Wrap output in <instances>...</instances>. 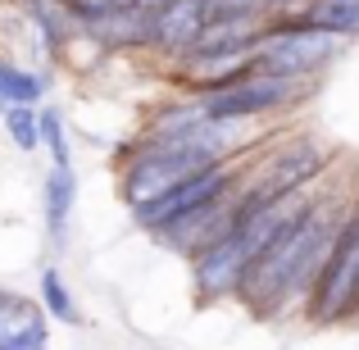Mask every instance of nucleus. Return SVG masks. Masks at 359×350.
<instances>
[{"instance_id": "obj_1", "label": "nucleus", "mask_w": 359, "mask_h": 350, "mask_svg": "<svg viewBox=\"0 0 359 350\" xmlns=\"http://www.w3.org/2000/svg\"><path fill=\"white\" fill-rule=\"evenodd\" d=\"M346 214H351V205L314 196L287 228L264 245L259 260H250L237 300L259 318H278L282 309H291V300L305 305V296L314 287L318 269H323L327 250H332L337 232H341Z\"/></svg>"}, {"instance_id": "obj_2", "label": "nucleus", "mask_w": 359, "mask_h": 350, "mask_svg": "<svg viewBox=\"0 0 359 350\" xmlns=\"http://www.w3.org/2000/svg\"><path fill=\"white\" fill-rule=\"evenodd\" d=\"M305 318L314 328L351 323L359 318V214L351 210L337 232L332 250H327L323 269H318L314 287L305 296Z\"/></svg>"}, {"instance_id": "obj_3", "label": "nucleus", "mask_w": 359, "mask_h": 350, "mask_svg": "<svg viewBox=\"0 0 359 350\" xmlns=\"http://www.w3.org/2000/svg\"><path fill=\"white\" fill-rule=\"evenodd\" d=\"M337 36L314 32L300 18H269L259 46H255V73H273V78H296V82H318V73L332 64Z\"/></svg>"}, {"instance_id": "obj_4", "label": "nucleus", "mask_w": 359, "mask_h": 350, "mask_svg": "<svg viewBox=\"0 0 359 350\" xmlns=\"http://www.w3.org/2000/svg\"><path fill=\"white\" fill-rule=\"evenodd\" d=\"M241 187H245L241 155H237V159H219V164H210V168H201V173H191L182 187H173L168 196H159V201H150V205H141V210H132V219H137L141 232L159 236V232L173 228V223H182L187 214L205 210V205H214V201H228V196H237Z\"/></svg>"}, {"instance_id": "obj_5", "label": "nucleus", "mask_w": 359, "mask_h": 350, "mask_svg": "<svg viewBox=\"0 0 359 350\" xmlns=\"http://www.w3.org/2000/svg\"><path fill=\"white\" fill-rule=\"evenodd\" d=\"M305 96H314V82L296 78H273V73H250L223 91L201 96V114L214 123H259L282 109H296Z\"/></svg>"}, {"instance_id": "obj_6", "label": "nucleus", "mask_w": 359, "mask_h": 350, "mask_svg": "<svg viewBox=\"0 0 359 350\" xmlns=\"http://www.w3.org/2000/svg\"><path fill=\"white\" fill-rule=\"evenodd\" d=\"M323 150L314 141H287L282 150H273L269 164L259 168L255 177H245V196L255 201H273V196H296V191H309L323 173Z\"/></svg>"}, {"instance_id": "obj_7", "label": "nucleus", "mask_w": 359, "mask_h": 350, "mask_svg": "<svg viewBox=\"0 0 359 350\" xmlns=\"http://www.w3.org/2000/svg\"><path fill=\"white\" fill-rule=\"evenodd\" d=\"M241 191H245V187H241ZM241 191L228 196V201L205 205V210H196V214H187L182 223H173L168 232H159V241H164L168 250L187 255V260H196L201 250H210L214 241H223V236L237 228V219H241Z\"/></svg>"}, {"instance_id": "obj_8", "label": "nucleus", "mask_w": 359, "mask_h": 350, "mask_svg": "<svg viewBox=\"0 0 359 350\" xmlns=\"http://www.w3.org/2000/svg\"><path fill=\"white\" fill-rule=\"evenodd\" d=\"M241 278H245V255H241V245L232 241V232L191 260V287H196V300H201V305L237 296Z\"/></svg>"}, {"instance_id": "obj_9", "label": "nucleus", "mask_w": 359, "mask_h": 350, "mask_svg": "<svg viewBox=\"0 0 359 350\" xmlns=\"http://www.w3.org/2000/svg\"><path fill=\"white\" fill-rule=\"evenodd\" d=\"M214 18V0H173L155 9V51L168 60H182Z\"/></svg>"}, {"instance_id": "obj_10", "label": "nucleus", "mask_w": 359, "mask_h": 350, "mask_svg": "<svg viewBox=\"0 0 359 350\" xmlns=\"http://www.w3.org/2000/svg\"><path fill=\"white\" fill-rule=\"evenodd\" d=\"M46 337H50L46 305L18 291H0V350H46Z\"/></svg>"}, {"instance_id": "obj_11", "label": "nucleus", "mask_w": 359, "mask_h": 350, "mask_svg": "<svg viewBox=\"0 0 359 350\" xmlns=\"http://www.w3.org/2000/svg\"><path fill=\"white\" fill-rule=\"evenodd\" d=\"M296 18L305 27H314V32L337 36V41H355L359 36V0H309Z\"/></svg>"}, {"instance_id": "obj_12", "label": "nucleus", "mask_w": 359, "mask_h": 350, "mask_svg": "<svg viewBox=\"0 0 359 350\" xmlns=\"http://www.w3.org/2000/svg\"><path fill=\"white\" fill-rule=\"evenodd\" d=\"M73 201H78V177H73V168L50 164V173H46V228H50L55 241H64V232H69Z\"/></svg>"}, {"instance_id": "obj_13", "label": "nucleus", "mask_w": 359, "mask_h": 350, "mask_svg": "<svg viewBox=\"0 0 359 350\" xmlns=\"http://www.w3.org/2000/svg\"><path fill=\"white\" fill-rule=\"evenodd\" d=\"M41 91H46V82L36 78V73H27V69H18V64L0 60V100H5V109L9 105H36Z\"/></svg>"}, {"instance_id": "obj_14", "label": "nucleus", "mask_w": 359, "mask_h": 350, "mask_svg": "<svg viewBox=\"0 0 359 350\" xmlns=\"http://www.w3.org/2000/svg\"><path fill=\"white\" fill-rule=\"evenodd\" d=\"M36 296H41L46 314L55 318V323H78V305H73L69 287H64L60 269H41V287H36Z\"/></svg>"}, {"instance_id": "obj_15", "label": "nucleus", "mask_w": 359, "mask_h": 350, "mask_svg": "<svg viewBox=\"0 0 359 350\" xmlns=\"http://www.w3.org/2000/svg\"><path fill=\"white\" fill-rule=\"evenodd\" d=\"M0 119H5V132H9V141H14L18 150L41 146V109L36 105H9Z\"/></svg>"}, {"instance_id": "obj_16", "label": "nucleus", "mask_w": 359, "mask_h": 350, "mask_svg": "<svg viewBox=\"0 0 359 350\" xmlns=\"http://www.w3.org/2000/svg\"><path fill=\"white\" fill-rule=\"evenodd\" d=\"M41 146L50 150L55 168H73V150H69V132H64L60 109H41Z\"/></svg>"}, {"instance_id": "obj_17", "label": "nucleus", "mask_w": 359, "mask_h": 350, "mask_svg": "<svg viewBox=\"0 0 359 350\" xmlns=\"http://www.w3.org/2000/svg\"><path fill=\"white\" fill-rule=\"evenodd\" d=\"M351 210H355V214H359V196H355V205H351Z\"/></svg>"}, {"instance_id": "obj_18", "label": "nucleus", "mask_w": 359, "mask_h": 350, "mask_svg": "<svg viewBox=\"0 0 359 350\" xmlns=\"http://www.w3.org/2000/svg\"><path fill=\"white\" fill-rule=\"evenodd\" d=\"M0 114H5V100H0Z\"/></svg>"}]
</instances>
